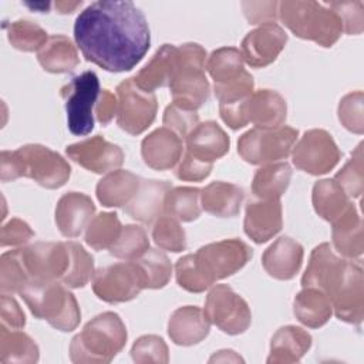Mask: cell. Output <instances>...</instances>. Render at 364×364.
Returning a JSON list of instances; mask_svg holds the SVG:
<instances>
[{"label": "cell", "instance_id": "obj_5", "mask_svg": "<svg viewBox=\"0 0 364 364\" xmlns=\"http://www.w3.org/2000/svg\"><path fill=\"white\" fill-rule=\"evenodd\" d=\"M277 16L297 37L321 47H331L343 33L338 16L324 3L313 0H286L279 3Z\"/></svg>", "mask_w": 364, "mask_h": 364}, {"label": "cell", "instance_id": "obj_54", "mask_svg": "<svg viewBox=\"0 0 364 364\" xmlns=\"http://www.w3.org/2000/svg\"><path fill=\"white\" fill-rule=\"evenodd\" d=\"M243 13L252 24L273 23L277 17V1H243Z\"/></svg>", "mask_w": 364, "mask_h": 364}, {"label": "cell", "instance_id": "obj_52", "mask_svg": "<svg viewBox=\"0 0 364 364\" xmlns=\"http://www.w3.org/2000/svg\"><path fill=\"white\" fill-rule=\"evenodd\" d=\"M212 168H213V164L200 161L192 156L191 154L185 152L175 168V176L181 181L199 182L210 175Z\"/></svg>", "mask_w": 364, "mask_h": 364}, {"label": "cell", "instance_id": "obj_32", "mask_svg": "<svg viewBox=\"0 0 364 364\" xmlns=\"http://www.w3.org/2000/svg\"><path fill=\"white\" fill-rule=\"evenodd\" d=\"M178 47L164 44L152 55V58L132 77L134 82L146 92H154L159 87L169 85L173 71Z\"/></svg>", "mask_w": 364, "mask_h": 364}, {"label": "cell", "instance_id": "obj_2", "mask_svg": "<svg viewBox=\"0 0 364 364\" xmlns=\"http://www.w3.org/2000/svg\"><path fill=\"white\" fill-rule=\"evenodd\" d=\"M71 175L70 164L55 151L40 144H27L16 151H1L0 178L3 182L21 176L34 179L47 189L65 185Z\"/></svg>", "mask_w": 364, "mask_h": 364}, {"label": "cell", "instance_id": "obj_4", "mask_svg": "<svg viewBox=\"0 0 364 364\" xmlns=\"http://www.w3.org/2000/svg\"><path fill=\"white\" fill-rule=\"evenodd\" d=\"M31 314L60 331H73L81 320L74 294L61 282L31 279L18 293Z\"/></svg>", "mask_w": 364, "mask_h": 364}, {"label": "cell", "instance_id": "obj_33", "mask_svg": "<svg viewBox=\"0 0 364 364\" xmlns=\"http://www.w3.org/2000/svg\"><path fill=\"white\" fill-rule=\"evenodd\" d=\"M37 60L44 71L53 74L70 73L80 63L77 47L63 34L50 36L47 43L37 51Z\"/></svg>", "mask_w": 364, "mask_h": 364}, {"label": "cell", "instance_id": "obj_23", "mask_svg": "<svg viewBox=\"0 0 364 364\" xmlns=\"http://www.w3.org/2000/svg\"><path fill=\"white\" fill-rule=\"evenodd\" d=\"M229 146L230 139L228 134L215 121L198 124L186 136V152L209 164L226 155Z\"/></svg>", "mask_w": 364, "mask_h": 364}, {"label": "cell", "instance_id": "obj_10", "mask_svg": "<svg viewBox=\"0 0 364 364\" xmlns=\"http://www.w3.org/2000/svg\"><path fill=\"white\" fill-rule=\"evenodd\" d=\"M24 267L31 279L64 284L73 263V242H37L20 247Z\"/></svg>", "mask_w": 364, "mask_h": 364}, {"label": "cell", "instance_id": "obj_38", "mask_svg": "<svg viewBox=\"0 0 364 364\" xmlns=\"http://www.w3.org/2000/svg\"><path fill=\"white\" fill-rule=\"evenodd\" d=\"M243 57L236 47H220L206 58V71L213 80V84L230 81L245 71Z\"/></svg>", "mask_w": 364, "mask_h": 364}, {"label": "cell", "instance_id": "obj_31", "mask_svg": "<svg viewBox=\"0 0 364 364\" xmlns=\"http://www.w3.org/2000/svg\"><path fill=\"white\" fill-rule=\"evenodd\" d=\"M293 311L301 324L318 328L330 320L333 304L324 291L316 287H303L293 300Z\"/></svg>", "mask_w": 364, "mask_h": 364}, {"label": "cell", "instance_id": "obj_13", "mask_svg": "<svg viewBox=\"0 0 364 364\" xmlns=\"http://www.w3.org/2000/svg\"><path fill=\"white\" fill-rule=\"evenodd\" d=\"M144 289L139 267L134 260L101 267L92 277V291L107 303L129 301Z\"/></svg>", "mask_w": 364, "mask_h": 364}, {"label": "cell", "instance_id": "obj_44", "mask_svg": "<svg viewBox=\"0 0 364 364\" xmlns=\"http://www.w3.org/2000/svg\"><path fill=\"white\" fill-rule=\"evenodd\" d=\"M152 239L162 250L178 253L186 249V235L183 228L179 225L178 219L168 215H162L154 222Z\"/></svg>", "mask_w": 364, "mask_h": 364}, {"label": "cell", "instance_id": "obj_16", "mask_svg": "<svg viewBox=\"0 0 364 364\" xmlns=\"http://www.w3.org/2000/svg\"><path fill=\"white\" fill-rule=\"evenodd\" d=\"M330 300L337 318L354 326L361 324L364 317V277L360 263L348 260L346 274Z\"/></svg>", "mask_w": 364, "mask_h": 364}, {"label": "cell", "instance_id": "obj_43", "mask_svg": "<svg viewBox=\"0 0 364 364\" xmlns=\"http://www.w3.org/2000/svg\"><path fill=\"white\" fill-rule=\"evenodd\" d=\"M149 249V240L145 229L139 225L122 226L115 243L109 247V253L118 259L135 260Z\"/></svg>", "mask_w": 364, "mask_h": 364}, {"label": "cell", "instance_id": "obj_55", "mask_svg": "<svg viewBox=\"0 0 364 364\" xmlns=\"http://www.w3.org/2000/svg\"><path fill=\"white\" fill-rule=\"evenodd\" d=\"M0 318H1V326L11 330H20L26 326V314L21 310L20 304L11 297V294L1 293Z\"/></svg>", "mask_w": 364, "mask_h": 364}, {"label": "cell", "instance_id": "obj_24", "mask_svg": "<svg viewBox=\"0 0 364 364\" xmlns=\"http://www.w3.org/2000/svg\"><path fill=\"white\" fill-rule=\"evenodd\" d=\"M172 185L166 181L141 179L138 192L124 210L135 220L142 223H154L164 213V202Z\"/></svg>", "mask_w": 364, "mask_h": 364}, {"label": "cell", "instance_id": "obj_25", "mask_svg": "<svg viewBox=\"0 0 364 364\" xmlns=\"http://www.w3.org/2000/svg\"><path fill=\"white\" fill-rule=\"evenodd\" d=\"M210 330V321L205 311L196 306L176 309L168 321V336L176 346H193L200 343Z\"/></svg>", "mask_w": 364, "mask_h": 364}, {"label": "cell", "instance_id": "obj_46", "mask_svg": "<svg viewBox=\"0 0 364 364\" xmlns=\"http://www.w3.org/2000/svg\"><path fill=\"white\" fill-rule=\"evenodd\" d=\"M132 360L138 364L146 363H158L165 364L169 361L168 346L162 337L155 334L141 336L135 340L131 348Z\"/></svg>", "mask_w": 364, "mask_h": 364}, {"label": "cell", "instance_id": "obj_57", "mask_svg": "<svg viewBox=\"0 0 364 364\" xmlns=\"http://www.w3.org/2000/svg\"><path fill=\"white\" fill-rule=\"evenodd\" d=\"M213 361H243V360L239 355H236L235 351L232 350H220L218 351V354H213L209 358V363H213Z\"/></svg>", "mask_w": 364, "mask_h": 364}, {"label": "cell", "instance_id": "obj_28", "mask_svg": "<svg viewBox=\"0 0 364 364\" xmlns=\"http://www.w3.org/2000/svg\"><path fill=\"white\" fill-rule=\"evenodd\" d=\"M246 112L247 121L257 128H277L286 121L287 104L277 91L259 90L249 97Z\"/></svg>", "mask_w": 364, "mask_h": 364}, {"label": "cell", "instance_id": "obj_30", "mask_svg": "<svg viewBox=\"0 0 364 364\" xmlns=\"http://www.w3.org/2000/svg\"><path fill=\"white\" fill-rule=\"evenodd\" d=\"M245 192L240 186L229 182H210L200 189V206L218 218H233L240 212Z\"/></svg>", "mask_w": 364, "mask_h": 364}, {"label": "cell", "instance_id": "obj_1", "mask_svg": "<svg viewBox=\"0 0 364 364\" xmlns=\"http://www.w3.org/2000/svg\"><path fill=\"white\" fill-rule=\"evenodd\" d=\"M74 38L87 61L111 73L132 70L151 46L148 21L129 0L87 6L75 18Z\"/></svg>", "mask_w": 364, "mask_h": 364}, {"label": "cell", "instance_id": "obj_11", "mask_svg": "<svg viewBox=\"0 0 364 364\" xmlns=\"http://www.w3.org/2000/svg\"><path fill=\"white\" fill-rule=\"evenodd\" d=\"M208 320L229 336L245 333L252 323L250 307L228 284H215L205 300Z\"/></svg>", "mask_w": 364, "mask_h": 364}, {"label": "cell", "instance_id": "obj_42", "mask_svg": "<svg viewBox=\"0 0 364 364\" xmlns=\"http://www.w3.org/2000/svg\"><path fill=\"white\" fill-rule=\"evenodd\" d=\"M30 276L24 267L20 247L1 255L0 259V290L3 294L20 293L28 283Z\"/></svg>", "mask_w": 364, "mask_h": 364}, {"label": "cell", "instance_id": "obj_36", "mask_svg": "<svg viewBox=\"0 0 364 364\" xmlns=\"http://www.w3.org/2000/svg\"><path fill=\"white\" fill-rule=\"evenodd\" d=\"M38 346L28 334L0 324V361L3 364H33L38 361Z\"/></svg>", "mask_w": 364, "mask_h": 364}, {"label": "cell", "instance_id": "obj_45", "mask_svg": "<svg viewBox=\"0 0 364 364\" xmlns=\"http://www.w3.org/2000/svg\"><path fill=\"white\" fill-rule=\"evenodd\" d=\"M334 181L344 189L348 198H360L364 188V171H363V144L351 152V158L336 173Z\"/></svg>", "mask_w": 364, "mask_h": 364}, {"label": "cell", "instance_id": "obj_3", "mask_svg": "<svg viewBox=\"0 0 364 364\" xmlns=\"http://www.w3.org/2000/svg\"><path fill=\"white\" fill-rule=\"evenodd\" d=\"M127 337V327L117 313H101L71 338L70 358L77 364H107L124 348Z\"/></svg>", "mask_w": 364, "mask_h": 364}, {"label": "cell", "instance_id": "obj_26", "mask_svg": "<svg viewBox=\"0 0 364 364\" xmlns=\"http://www.w3.org/2000/svg\"><path fill=\"white\" fill-rule=\"evenodd\" d=\"M333 246L337 253L347 259H360L364 250L363 237V220L351 202L341 216L333 223Z\"/></svg>", "mask_w": 364, "mask_h": 364}, {"label": "cell", "instance_id": "obj_56", "mask_svg": "<svg viewBox=\"0 0 364 364\" xmlns=\"http://www.w3.org/2000/svg\"><path fill=\"white\" fill-rule=\"evenodd\" d=\"M117 107H118L117 95H114L109 90H101L94 108L97 121L102 125L109 124L114 115H117Z\"/></svg>", "mask_w": 364, "mask_h": 364}, {"label": "cell", "instance_id": "obj_53", "mask_svg": "<svg viewBox=\"0 0 364 364\" xmlns=\"http://www.w3.org/2000/svg\"><path fill=\"white\" fill-rule=\"evenodd\" d=\"M34 230L28 223L18 218L10 219L1 226L0 232V245L6 246H21L26 245L31 237H34Z\"/></svg>", "mask_w": 364, "mask_h": 364}, {"label": "cell", "instance_id": "obj_6", "mask_svg": "<svg viewBox=\"0 0 364 364\" xmlns=\"http://www.w3.org/2000/svg\"><path fill=\"white\" fill-rule=\"evenodd\" d=\"M206 50L196 43H185L176 50L173 71L169 80L172 102L198 111L210 95L205 74Z\"/></svg>", "mask_w": 364, "mask_h": 364}, {"label": "cell", "instance_id": "obj_15", "mask_svg": "<svg viewBox=\"0 0 364 364\" xmlns=\"http://www.w3.org/2000/svg\"><path fill=\"white\" fill-rule=\"evenodd\" d=\"M347 264L348 260L338 257L330 243H320L310 255L301 286L316 287L331 297L346 274Z\"/></svg>", "mask_w": 364, "mask_h": 364}, {"label": "cell", "instance_id": "obj_58", "mask_svg": "<svg viewBox=\"0 0 364 364\" xmlns=\"http://www.w3.org/2000/svg\"><path fill=\"white\" fill-rule=\"evenodd\" d=\"M82 4V1H55L54 7L58 13L61 14H67V13H73L75 9H78Z\"/></svg>", "mask_w": 364, "mask_h": 364}, {"label": "cell", "instance_id": "obj_27", "mask_svg": "<svg viewBox=\"0 0 364 364\" xmlns=\"http://www.w3.org/2000/svg\"><path fill=\"white\" fill-rule=\"evenodd\" d=\"M311 347V336L301 327L283 326L270 340L269 364L297 363Z\"/></svg>", "mask_w": 364, "mask_h": 364}, {"label": "cell", "instance_id": "obj_19", "mask_svg": "<svg viewBox=\"0 0 364 364\" xmlns=\"http://www.w3.org/2000/svg\"><path fill=\"white\" fill-rule=\"evenodd\" d=\"M182 154V136L166 127L156 128L141 142V155L144 162L156 171H166L176 166Z\"/></svg>", "mask_w": 364, "mask_h": 364}, {"label": "cell", "instance_id": "obj_20", "mask_svg": "<svg viewBox=\"0 0 364 364\" xmlns=\"http://www.w3.org/2000/svg\"><path fill=\"white\" fill-rule=\"evenodd\" d=\"M283 226L280 199H256L246 205L243 229L255 243H264L276 236Z\"/></svg>", "mask_w": 364, "mask_h": 364}, {"label": "cell", "instance_id": "obj_18", "mask_svg": "<svg viewBox=\"0 0 364 364\" xmlns=\"http://www.w3.org/2000/svg\"><path fill=\"white\" fill-rule=\"evenodd\" d=\"M65 154L75 164L94 173L117 171L124 162L122 149L118 145L108 142L101 135L68 145Z\"/></svg>", "mask_w": 364, "mask_h": 364}, {"label": "cell", "instance_id": "obj_40", "mask_svg": "<svg viewBox=\"0 0 364 364\" xmlns=\"http://www.w3.org/2000/svg\"><path fill=\"white\" fill-rule=\"evenodd\" d=\"M122 225L115 212H101L85 229V243L94 250L109 249L121 233Z\"/></svg>", "mask_w": 364, "mask_h": 364}, {"label": "cell", "instance_id": "obj_8", "mask_svg": "<svg viewBox=\"0 0 364 364\" xmlns=\"http://www.w3.org/2000/svg\"><path fill=\"white\" fill-rule=\"evenodd\" d=\"M101 90L94 71H84L61 87L65 101L67 125L74 135H88L94 129V108Z\"/></svg>", "mask_w": 364, "mask_h": 364}, {"label": "cell", "instance_id": "obj_50", "mask_svg": "<svg viewBox=\"0 0 364 364\" xmlns=\"http://www.w3.org/2000/svg\"><path fill=\"white\" fill-rule=\"evenodd\" d=\"M175 276L178 284L191 293H202L210 287L199 272L193 255H185L175 264Z\"/></svg>", "mask_w": 364, "mask_h": 364}, {"label": "cell", "instance_id": "obj_49", "mask_svg": "<svg viewBox=\"0 0 364 364\" xmlns=\"http://www.w3.org/2000/svg\"><path fill=\"white\" fill-rule=\"evenodd\" d=\"M162 122L166 128L172 129L179 136L186 138L199 124V115L195 109L172 102L165 108Z\"/></svg>", "mask_w": 364, "mask_h": 364}, {"label": "cell", "instance_id": "obj_39", "mask_svg": "<svg viewBox=\"0 0 364 364\" xmlns=\"http://www.w3.org/2000/svg\"><path fill=\"white\" fill-rule=\"evenodd\" d=\"M141 272L145 289H162L172 274V264L168 256L158 249H148L134 260Z\"/></svg>", "mask_w": 364, "mask_h": 364}, {"label": "cell", "instance_id": "obj_37", "mask_svg": "<svg viewBox=\"0 0 364 364\" xmlns=\"http://www.w3.org/2000/svg\"><path fill=\"white\" fill-rule=\"evenodd\" d=\"M200 189L193 186L171 188L165 196L164 213L182 222H192L200 216Z\"/></svg>", "mask_w": 364, "mask_h": 364}, {"label": "cell", "instance_id": "obj_12", "mask_svg": "<svg viewBox=\"0 0 364 364\" xmlns=\"http://www.w3.org/2000/svg\"><path fill=\"white\" fill-rule=\"evenodd\" d=\"M117 122L131 135H139L155 121L158 102L154 92L141 90L132 78L117 87Z\"/></svg>", "mask_w": 364, "mask_h": 364}, {"label": "cell", "instance_id": "obj_17", "mask_svg": "<svg viewBox=\"0 0 364 364\" xmlns=\"http://www.w3.org/2000/svg\"><path fill=\"white\" fill-rule=\"evenodd\" d=\"M287 33L276 23H264L249 31L242 40V57L250 67L263 68L283 51Z\"/></svg>", "mask_w": 364, "mask_h": 364}, {"label": "cell", "instance_id": "obj_35", "mask_svg": "<svg viewBox=\"0 0 364 364\" xmlns=\"http://www.w3.org/2000/svg\"><path fill=\"white\" fill-rule=\"evenodd\" d=\"M311 202L316 213L333 223L348 208L350 198L334 179L317 181L313 186Z\"/></svg>", "mask_w": 364, "mask_h": 364}, {"label": "cell", "instance_id": "obj_41", "mask_svg": "<svg viewBox=\"0 0 364 364\" xmlns=\"http://www.w3.org/2000/svg\"><path fill=\"white\" fill-rule=\"evenodd\" d=\"M4 27L9 43L20 51H38L48 40L47 31L30 20H16Z\"/></svg>", "mask_w": 364, "mask_h": 364}, {"label": "cell", "instance_id": "obj_22", "mask_svg": "<svg viewBox=\"0 0 364 364\" xmlns=\"http://www.w3.org/2000/svg\"><path fill=\"white\" fill-rule=\"evenodd\" d=\"M303 255V246L297 240L282 236L263 252L262 264L269 276L277 280H290L299 273Z\"/></svg>", "mask_w": 364, "mask_h": 364}, {"label": "cell", "instance_id": "obj_7", "mask_svg": "<svg viewBox=\"0 0 364 364\" xmlns=\"http://www.w3.org/2000/svg\"><path fill=\"white\" fill-rule=\"evenodd\" d=\"M299 131L291 127L252 128L237 141V154L252 165H266L286 159L297 141Z\"/></svg>", "mask_w": 364, "mask_h": 364}, {"label": "cell", "instance_id": "obj_47", "mask_svg": "<svg viewBox=\"0 0 364 364\" xmlns=\"http://www.w3.org/2000/svg\"><path fill=\"white\" fill-rule=\"evenodd\" d=\"M364 94L361 91H354L344 95L338 104V121L341 125L354 132L363 134L364 131Z\"/></svg>", "mask_w": 364, "mask_h": 364}, {"label": "cell", "instance_id": "obj_21", "mask_svg": "<svg viewBox=\"0 0 364 364\" xmlns=\"http://www.w3.org/2000/svg\"><path fill=\"white\" fill-rule=\"evenodd\" d=\"M95 213L91 198L81 192L64 193L55 206V223L65 237H77L90 225Z\"/></svg>", "mask_w": 364, "mask_h": 364}, {"label": "cell", "instance_id": "obj_48", "mask_svg": "<svg viewBox=\"0 0 364 364\" xmlns=\"http://www.w3.org/2000/svg\"><path fill=\"white\" fill-rule=\"evenodd\" d=\"M253 77L246 70L230 81L213 84V91L216 98L219 100V104H233L246 101L253 94Z\"/></svg>", "mask_w": 364, "mask_h": 364}, {"label": "cell", "instance_id": "obj_29", "mask_svg": "<svg viewBox=\"0 0 364 364\" xmlns=\"http://www.w3.org/2000/svg\"><path fill=\"white\" fill-rule=\"evenodd\" d=\"M139 183L141 178L129 171L117 169L108 172L97 183V199L105 208L125 206L138 192Z\"/></svg>", "mask_w": 364, "mask_h": 364}, {"label": "cell", "instance_id": "obj_9", "mask_svg": "<svg viewBox=\"0 0 364 364\" xmlns=\"http://www.w3.org/2000/svg\"><path fill=\"white\" fill-rule=\"evenodd\" d=\"M252 256V249L240 239H225L208 243L193 253L196 266L210 287L215 282L239 272Z\"/></svg>", "mask_w": 364, "mask_h": 364}, {"label": "cell", "instance_id": "obj_51", "mask_svg": "<svg viewBox=\"0 0 364 364\" xmlns=\"http://www.w3.org/2000/svg\"><path fill=\"white\" fill-rule=\"evenodd\" d=\"M330 7L340 18L343 24V31L347 34H360L363 31L364 16L363 1H327L324 3Z\"/></svg>", "mask_w": 364, "mask_h": 364}, {"label": "cell", "instance_id": "obj_34", "mask_svg": "<svg viewBox=\"0 0 364 364\" xmlns=\"http://www.w3.org/2000/svg\"><path fill=\"white\" fill-rule=\"evenodd\" d=\"M291 179V168L287 162L262 165L253 176L252 193L257 199H280Z\"/></svg>", "mask_w": 364, "mask_h": 364}, {"label": "cell", "instance_id": "obj_14", "mask_svg": "<svg viewBox=\"0 0 364 364\" xmlns=\"http://www.w3.org/2000/svg\"><path fill=\"white\" fill-rule=\"evenodd\" d=\"M341 152L333 136L324 129H309L291 149L294 166L310 175H324L340 161Z\"/></svg>", "mask_w": 364, "mask_h": 364}]
</instances>
